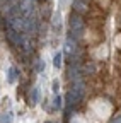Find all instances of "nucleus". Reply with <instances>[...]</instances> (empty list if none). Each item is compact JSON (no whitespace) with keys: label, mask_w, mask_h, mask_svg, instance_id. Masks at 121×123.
I'll return each instance as SVG.
<instances>
[{"label":"nucleus","mask_w":121,"mask_h":123,"mask_svg":"<svg viewBox=\"0 0 121 123\" xmlns=\"http://www.w3.org/2000/svg\"><path fill=\"white\" fill-rule=\"evenodd\" d=\"M5 36H7V39H9V43H10L12 46H22V44H24V36H22V33H19V31L12 29V27H7V29H5Z\"/></svg>","instance_id":"nucleus-1"},{"label":"nucleus","mask_w":121,"mask_h":123,"mask_svg":"<svg viewBox=\"0 0 121 123\" xmlns=\"http://www.w3.org/2000/svg\"><path fill=\"white\" fill-rule=\"evenodd\" d=\"M70 31L72 33H82L84 31V19L79 14H72V17H70Z\"/></svg>","instance_id":"nucleus-2"},{"label":"nucleus","mask_w":121,"mask_h":123,"mask_svg":"<svg viewBox=\"0 0 121 123\" xmlns=\"http://www.w3.org/2000/svg\"><path fill=\"white\" fill-rule=\"evenodd\" d=\"M80 74H82V70H80V65L79 63H70V67H68V79L70 80H80Z\"/></svg>","instance_id":"nucleus-3"},{"label":"nucleus","mask_w":121,"mask_h":123,"mask_svg":"<svg viewBox=\"0 0 121 123\" xmlns=\"http://www.w3.org/2000/svg\"><path fill=\"white\" fill-rule=\"evenodd\" d=\"M39 99H41V91H39L38 86H34V87L31 89V94H29V103L34 106V104L39 103Z\"/></svg>","instance_id":"nucleus-4"},{"label":"nucleus","mask_w":121,"mask_h":123,"mask_svg":"<svg viewBox=\"0 0 121 123\" xmlns=\"http://www.w3.org/2000/svg\"><path fill=\"white\" fill-rule=\"evenodd\" d=\"M17 77H19V70H17L16 67H10V68L7 70V82H9V84H16Z\"/></svg>","instance_id":"nucleus-5"},{"label":"nucleus","mask_w":121,"mask_h":123,"mask_svg":"<svg viewBox=\"0 0 121 123\" xmlns=\"http://www.w3.org/2000/svg\"><path fill=\"white\" fill-rule=\"evenodd\" d=\"M73 10L77 14H84L87 10V2H84V0H73Z\"/></svg>","instance_id":"nucleus-6"},{"label":"nucleus","mask_w":121,"mask_h":123,"mask_svg":"<svg viewBox=\"0 0 121 123\" xmlns=\"http://www.w3.org/2000/svg\"><path fill=\"white\" fill-rule=\"evenodd\" d=\"M62 60H63V53L62 51H58L53 58V67L55 68H62Z\"/></svg>","instance_id":"nucleus-7"},{"label":"nucleus","mask_w":121,"mask_h":123,"mask_svg":"<svg viewBox=\"0 0 121 123\" xmlns=\"http://www.w3.org/2000/svg\"><path fill=\"white\" fill-rule=\"evenodd\" d=\"M43 70H44V62H43L41 58H36V60H34V72L41 74Z\"/></svg>","instance_id":"nucleus-8"},{"label":"nucleus","mask_w":121,"mask_h":123,"mask_svg":"<svg viewBox=\"0 0 121 123\" xmlns=\"http://www.w3.org/2000/svg\"><path fill=\"white\" fill-rule=\"evenodd\" d=\"M0 123H14L12 113H10V111H9V113H4L2 116H0Z\"/></svg>","instance_id":"nucleus-9"},{"label":"nucleus","mask_w":121,"mask_h":123,"mask_svg":"<svg viewBox=\"0 0 121 123\" xmlns=\"http://www.w3.org/2000/svg\"><path fill=\"white\" fill-rule=\"evenodd\" d=\"M60 12H55V15H53V27L56 29V31H60Z\"/></svg>","instance_id":"nucleus-10"},{"label":"nucleus","mask_w":121,"mask_h":123,"mask_svg":"<svg viewBox=\"0 0 121 123\" xmlns=\"http://www.w3.org/2000/svg\"><path fill=\"white\" fill-rule=\"evenodd\" d=\"M55 103H53V110H60L62 108V104H63V99H62V96H55V99H53Z\"/></svg>","instance_id":"nucleus-11"},{"label":"nucleus","mask_w":121,"mask_h":123,"mask_svg":"<svg viewBox=\"0 0 121 123\" xmlns=\"http://www.w3.org/2000/svg\"><path fill=\"white\" fill-rule=\"evenodd\" d=\"M51 87H53V91H55V92H58V91H60V80H58V79H55V80H53V84H51Z\"/></svg>","instance_id":"nucleus-12"},{"label":"nucleus","mask_w":121,"mask_h":123,"mask_svg":"<svg viewBox=\"0 0 121 123\" xmlns=\"http://www.w3.org/2000/svg\"><path fill=\"white\" fill-rule=\"evenodd\" d=\"M94 70H96V65L94 63H90V65L85 67V72H94Z\"/></svg>","instance_id":"nucleus-13"},{"label":"nucleus","mask_w":121,"mask_h":123,"mask_svg":"<svg viewBox=\"0 0 121 123\" xmlns=\"http://www.w3.org/2000/svg\"><path fill=\"white\" fill-rule=\"evenodd\" d=\"M44 123H51V121H44Z\"/></svg>","instance_id":"nucleus-14"},{"label":"nucleus","mask_w":121,"mask_h":123,"mask_svg":"<svg viewBox=\"0 0 121 123\" xmlns=\"http://www.w3.org/2000/svg\"><path fill=\"white\" fill-rule=\"evenodd\" d=\"M60 2H63V0H60Z\"/></svg>","instance_id":"nucleus-15"},{"label":"nucleus","mask_w":121,"mask_h":123,"mask_svg":"<svg viewBox=\"0 0 121 123\" xmlns=\"http://www.w3.org/2000/svg\"><path fill=\"white\" fill-rule=\"evenodd\" d=\"M84 2H87V0H84Z\"/></svg>","instance_id":"nucleus-16"}]
</instances>
